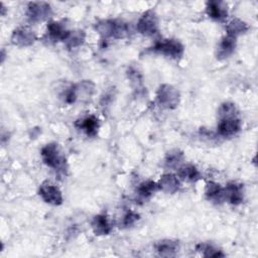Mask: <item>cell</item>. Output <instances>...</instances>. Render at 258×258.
<instances>
[{
    "label": "cell",
    "instance_id": "obj_8",
    "mask_svg": "<svg viewBox=\"0 0 258 258\" xmlns=\"http://www.w3.org/2000/svg\"><path fill=\"white\" fill-rule=\"evenodd\" d=\"M241 120L237 116L220 118V122L218 124V133L225 138L232 137L241 130Z\"/></svg>",
    "mask_w": 258,
    "mask_h": 258
},
{
    "label": "cell",
    "instance_id": "obj_9",
    "mask_svg": "<svg viewBox=\"0 0 258 258\" xmlns=\"http://www.w3.org/2000/svg\"><path fill=\"white\" fill-rule=\"evenodd\" d=\"M36 40V35L33 30L27 26L16 28L11 35V42L17 46H28Z\"/></svg>",
    "mask_w": 258,
    "mask_h": 258
},
{
    "label": "cell",
    "instance_id": "obj_21",
    "mask_svg": "<svg viewBox=\"0 0 258 258\" xmlns=\"http://www.w3.org/2000/svg\"><path fill=\"white\" fill-rule=\"evenodd\" d=\"M158 189H159V186H158L157 182L152 181V180L143 181L142 183L139 184V186L137 188V196L143 200L148 199Z\"/></svg>",
    "mask_w": 258,
    "mask_h": 258
},
{
    "label": "cell",
    "instance_id": "obj_4",
    "mask_svg": "<svg viewBox=\"0 0 258 258\" xmlns=\"http://www.w3.org/2000/svg\"><path fill=\"white\" fill-rule=\"evenodd\" d=\"M156 100L159 106L166 109H174L179 103V93L171 85H161L156 93Z\"/></svg>",
    "mask_w": 258,
    "mask_h": 258
},
{
    "label": "cell",
    "instance_id": "obj_22",
    "mask_svg": "<svg viewBox=\"0 0 258 258\" xmlns=\"http://www.w3.org/2000/svg\"><path fill=\"white\" fill-rule=\"evenodd\" d=\"M85 41V33L82 30H75V31H71L66 43L68 45V47L73 48V47H77L80 46L81 44H83Z\"/></svg>",
    "mask_w": 258,
    "mask_h": 258
},
{
    "label": "cell",
    "instance_id": "obj_25",
    "mask_svg": "<svg viewBox=\"0 0 258 258\" xmlns=\"http://www.w3.org/2000/svg\"><path fill=\"white\" fill-rule=\"evenodd\" d=\"M219 115H220V118L237 116L236 106L233 103H229V102L222 104V106L219 109Z\"/></svg>",
    "mask_w": 258,
    "mask_h": 258
},
{
    "label": "cell",
    "instance_id": "obj_24",
    "mask_svg": "<svg viewBox=\"0 0 258 258\" xmlns=\"http://www.w3.org/2000/svg\"><path fill=\"white\" fill-rule=\"evenodd\" d=\"M198 250H201L203 252V255L206 257H218V256H224V254L215 248L211 244H200L197 247Z\"/></svg>",
    "mask_w": 258,
    "mask_h": 258
},
{
    "label": "cell",
    "instance_id": "obj_6",
    "mask_svg": "<svg viewBox=\"0 0 258 258\" xmlns=\"http://www.w3.org/2000/svg\"><path fill=\"white\" fill-rule=\"evenodd\" d=\"M51 13V7L46 2H30L26 9V15L31 22L42 21L48 18Z\"/></svg>",
    "mask_w": 258,
    "mask_h": 258
},
{
    "label": "cell",
    "instance_id": "obj_12",
    "mask_svg": "<svg viewBox=\"0 0 258 258\" xmlns=\"http://www.w3.org/2000/svg\"><path fill=\"white\" fill-rule=\"evenodd\" d=\"M92 229L95 235L104 236L109 235L112 231V225L106 215H97L92 221Z\"/></svg>",
    "mask_w": 258,
    "mask_h": 258
},
{
    "label": "cell",
    "instance_id": "obj_13",
    "mask_svg": "<svg viewBox=\"0 0 258 258\" xmlns=\"http://www.w3.org/2000/svg\"><path fill=\"white\" fill-rule=\"evenodd\" d=\"M179 245L174 240H162L155 244V250L161 257H173L177 254Z\"/></svg>",
    "mask_w": 258,
    "mask_h": 258
},
{
    "label": "cell",
    "instance_id": "obj_16",
    "mask_svg": "<svg viewBox=\"0 0 258 258\" xmlns=\"http://www.w3.org/2000/svg\"><path fill=\"white\" fill-rule=\"evenodd\" d=\"M79 123L80 124L78 125V127L80 129H82L88 136L94 137L98 134V130L100 128V123L96 116H94V115L87 116L84 119L80 120Z\"/></svg>",
    "mask_w": 258,
    "mask_h": 258
},
{
    "label": "cell",
    "instance_id": "obj_14",
    "mask_svg": "<svg viewBox=\"0 0 258 258\" xmlns=\"http://www.w3.org/2000/svg\"><path fill=\"white\" fill-rule=\"evenodd\" d=\"M207 13L208 15L215 20H223L227 17V5L222 1H209L207 3Z\"/></svg>",
    "mask_w": 258,
    "mask_h": 258
},
{
    "label": "cell",
    "instance_id": "obj_20",
    "mask_svg": "<svg viewBox=\"0 0 258 258\" xmlns=\"http://www.w3.org/2000/svg\"><path fill=\"white\" fill-rule=\"evenodd\" d=\"M178 176L181 179L191 181V182H196L202 177L199 169L192 164H185L180 166L178 168Z\"/></svg>",
    "mask_w": 258,
    "mask_h": 258
},
{
    "label": "cell",
    "instance_id": "obj_26",
    "mask_svg": "<svg viewBox=\"0 0 258 258\" xmlns=\"http://www.w3.org/2000/svg\"><path fill=\"white\" fill-rule=\"evenodd\" d=\"M138 220H139V215L131 210H128L123 217L122 225L123 227H129V226H132Z\"/></svg>",
    "mask_w": 258,
    "mask_h": 258
},
{
    "label": "cell",
    "instance_id": "obj_2",
    "mask_svg": "<svg viewBox=\"0 0 258 258\" xmlns=\"http://www.w3.org/2000/svg\"><path fill=\"white\" fill-rule=\"evenodd\" d=\"M43 162L57 171H66L67 161L66 157L62 155L58 145L56 143H49L42 147L40 151Z\"/></svg>",
    "mask_w": 258,
    "mask_h": 258
},
{
    "label": "cell",
    "instance_id": "obj_15",
    "mask_svg": "<svg viewBox=\"0 0 258 258\" xmlns=\"http://www.w3.org/2000/svg\"><path fill=\"white\" fill-rule=\"evenodd\" d=\"M236 48V38L230 35L225 36L218 45L217 57L219 59H224L229 57Z\"/></svg>",
    "mask_w": 258,
    "mask_h": 258
},
{
    "label": "cell",
    "instance_id": "obj_11",
    "mask_svg": "<svg viewBox=\"0 0 258 258\" xmlns=\"http://www.w3.org/2000/svg\"><path fill=\"white\" fill-rule=\"evenodd\" d=\"M70 32L71 31L68 30L60 22L50 21L47 23L46 33L48 35V38L54 42L66 41Z\"/></svg>",
    "mask_w": 258,
    "mask_h": 258
},
{
    "label": "cell",
    "instance_id": "obj_17",
    "mask_svg": "<svg viewBox=\"0 0 258 258\" xmlns=\"http://www.w3.org/2000/svg\"><path fill=\"white\" fill-rule=\"evenodd\" d=\"M159 189H162L168 194H174L179 188V180L178 178L171 173H166L161 176L159 181L157 182Z\"/></svg>",
    "mask_w": 258,
    "mask_h": 258
},
{
    "label": "cell",
    "instance_id": "obj_10",
    "mask_svg": "<svg viewBox=\"0 0 258 258\" xmlns=\"http://www.w3.org/2000/svg\"><path fill=\"white\" fill-rule=\"evenodd\" d=\"M225 200H227L232 205H239L244 200V189L243 185L237 182H229L226 187H224Z\"/></svg>",
    "mask_w": 258,
    "mask_h": 258
},
{
    "label": "cell",
    "instance_id": "obj_18",
    "mask_svg": "<svg viewBox=\"0 0 258 258\" xmlns=\"http://www.w3.org/2000/svg\"><path fill=\"white\" fill-rule=\"evenodd\" d=\"M205 194L208 200L214 202V203H222L225 201L224 196V187H222L219 183L215 181H209L206 185Z\"/></svg>",
    "mask_w": 258,
    "mask_h": 258
},
{
    "label": "cell",
    "instance_id": "obj_19",
    "mask_svg": "<svg viewBox=\"0 0 258 258\" xmlns=\"http://www.w3.org/2000/svg\"><path fill=\"white\" fill-rule=\"evenodd\" d=\"M226 29H227V35H230V36H233V37L237 38L238 35L246 33L249 29V26L242 19L234 18L229 22Z\"/></svg>",
    "mask_w": 258,
    "mask_h": 258
},
{
    "label": "cell",
    "instance_id": "obj_23",
    "mask_svg": "<svg viewBox=\"0 0 258 258\" xmlns=\"http://www.w3.org/2000/svg\"><path fill=\"white\" fill-rule=\"evenodd\" d=\"M183 158V154L179 150H173L167 153L165 158V165L167 167H175L178 165Z\"/></svg>",
    "mask_w": 258,
    "mask_h": 258
},
{
    "label": "cell",
    "instance_id": "obj_7",
    "mask_svg": "<svg viewBox=\"0 0 258 258\" xmlns=\"http://www.w3.org/2000/svg\"><path fill=\"white\" fill-rule=\"evenodd\" d=\"M38 194L41 199L53 206H58L62 203V195L59 188L49 181H43L38 189Z\"/></svg>",
    "mask_w": 258,
    "mask_h": 258
},
{
    "label": "cell",
    "instance_id": "obj_5",
    "mask_svg": "<svg viewBox=\"0 0 258 258\" xmlns=\"http://www.w3.org/2000/svg\"><path fill=\"white\" fill-rule=\"evenodd\" d=\"M159 28L158 16L153 10H147L144 12L137 22V30L139 33L150 36L155 34Z\"/></svg>",
    "mask_w": 258,
    "mask_h": 258
},
{
    "label": "cell",
    "instance_id": "obj_1",
    "mask_svg": "<svg viewBox=\"0 0 258 258\" xmlns=\"http://www.w3.org/2000/svg\"><path fill=\"white\" fill-rule=\"evenodd\" d=\"M95 29L104 38H122L128 33L127 23L114 19H106L97 22Z\"/></svg>",
    "mask_w": 258,
    "mask_h": 258
},
{
    "label": "cell",
    "instance_id": "obj_3",
    "mask_svg": "<svg viewBox=\"0 0 258 258\" xmlns=\"http://www.w3.org/2000/svg\"><path fill=\"white\" fill-rule=\"evenodd\" d=\"M151 49L154 52L161 53L172 58L181 57L184 51L183 45L178 40L172 38H163L156 40Z\"/></svg>",
    "mask_w": 258,
    "mask_h": 258
}]
</instances>
